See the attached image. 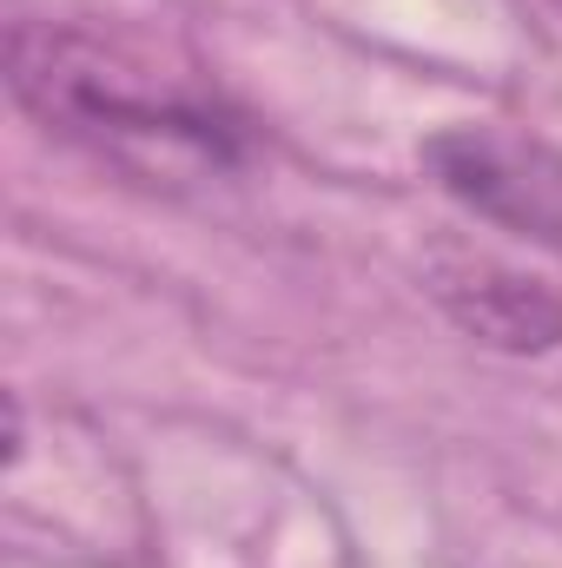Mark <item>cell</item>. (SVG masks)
Wrapping results in <instances>:
<instances>
[{
	"mask_svg": "<svg viewBox=\"0 0 562 568\" xmlns=\"http://www.w3.org/2000/svg\"><path fill=\"white\" fill-rule=\"evenodd\" d=\"M423 165L476 219L510 225L523 239H562V179H550L536 152H523L516 140L483 126H450L423 140Z\"/></svg>",
	"mask_w": 562,
	"mask_h": 568,
	"instance_id": "cell-3",
	"label": "cell"
},
{
	"mask_svg": "<svg viewBox=\"0 0 562 568\" xmlns=\"http://www.w3.org/2000/svg\"><path fill=\"white\" fill-rule=\"evenodd\" d=\"M13 106L113 165L192 159L232 172L252 152V120L172 40L120 20H13L7 27Z\"/></svg>",
	"mask_w": 562,
	"mask_h": 568,
	"instance_id": "cell-1",
	"label": "cell"
},
{
	"mask_svg": "<svg viewBox=\"0 0 562 568\" xmlns=\"http://www.w3.org/2000/svg\"><path fill=\"white\" fill-rule=\"evenodd\" d=\"M423 291L483 351H503V357H550V351H562V284H550L543 272H523L510 258L456 245V252H430Z\"/></svg>",
	"mask_w": 562,
	"mask_h": 568,
	"instance_id": "cell-2",
	"label": "cell"
},
{
	"mask_svg": "<svg viewBox=\"0 0 562 568\" xmlns=\"http://www.w3.org/2000/svg\"><path fill=\"white\" fill-rule=\"evenodd\" d=\"M556 7H562V0H556Z\"/></svg>",
	"mask_w": 562,
	"mask_h": 568,
	"instance_id": "cell-4",
	"label": "cell"
}]
</instances>
